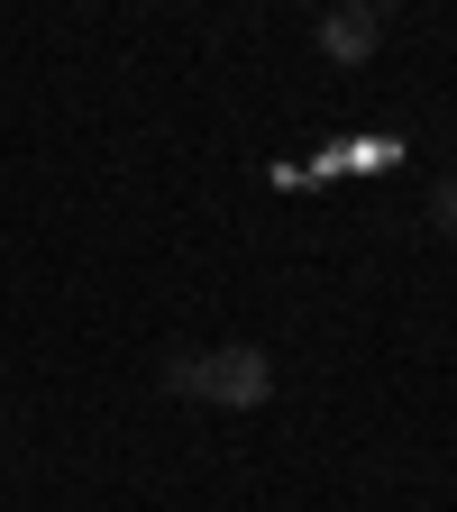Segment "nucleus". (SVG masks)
Here are the masks:
<instances>
[{
	"mask_svg": "<svg viewBox=\"0 0 457 512\" xmlns=\"http://www.w3.org/2000/svg\"><path fill=\"white\" fill-rule=\"evenodd\" d=\"M192 403H220V412H256V403H275V357L266 348H202V366H192Z\"/></svg>",
	"mask_w": 457,
	"mask_h": 512,
	"instance_id": "obj_1",
	"label": "nucleus"
},
{
	"mask_svg": "<svg viewBox=\"0 0 457 512\" xmlns=\"http://www.w3.org/2000/svg\"><path fill=\"white\" fill-rule=\"evenodd\" d=\"M384 46V10L375 0H330V10H320V55L330 64H366Z\"/></svg>",
	"mask_w": 457,
	"mask_h": 512,
	"instance_id": "obj_2",
	"label": "nucleus"
},
{
	"mask_svg": "<svg viewBox=\"0 0 457 512\" xmlns=\"http://www.w3.org/2000/svg\"><path fill=\"white\" fill-rule=\"evenodd\" d=\"M430 220H439V229L457 238V174H439V192H430Z\"/></svg>",
	"mask_w": 457,
	"mask_h": 512,
	"instance_id": "obj_3",
	"label": "nucleus"
}]
</instances>
